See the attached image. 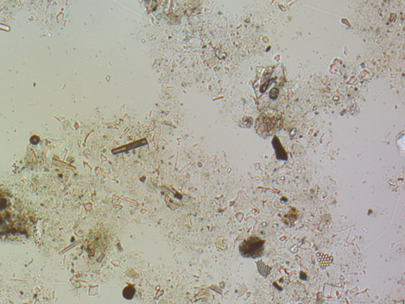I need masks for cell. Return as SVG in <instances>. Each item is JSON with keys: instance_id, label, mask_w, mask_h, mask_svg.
I'll use <instances>...</instances> for the list:
<instances>
[{"instance_id": "2", "label": "cell", "mask_w": 405, "mask_h": 304, "mask_svg": "<svg viewBox=\"0 0 405 304\" xmlns=\"http://www.w3.org/2000/svg\"><path fill=\"white\" fill-rule=\"evenodd\" d=\"M264 245V241L257 238H250L248 240H245L240 246V253L245 258H256L262 255Z\"/></svg>"}, {"instance_id": "1", "label": "cell", "mask_w": 405, "mask_h": 304, "mask_svg": "<svg viewBox=\"0 0 405 304\" xmlns=\"http://www.w3.org/2000/svg\"><path fill=\"white\" fill-rule=\"evenodd\" d=\"M34 226L33 217L24 203L8 190L0 188V240L27 239Z\"/></svg>"}]
</instances>
